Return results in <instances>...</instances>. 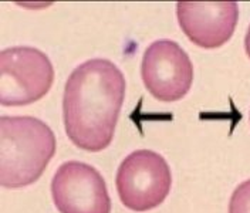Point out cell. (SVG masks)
<instances>
[{
	"label": "cell",
	"mask_w": 250,
	"mask_h": 213,
	"mask_svg": "<svg viewBox=\"0 0 250 213\" xmlns=\"http://www.w3.org/2000/svg\"><path fill=\"white\" fill-rule=\"evenodd\" d=\"M229 213H250V179L234 189L229 203Z\"/></svg>",
	"instance_id": "cell-8"
},
{
	"label": "cell",
	"mask_w": 250,
	"mask_h": 213,
	"mask_svg": "<svg viewBox=\"0 0 250 213\" xmlns=\"http://www.w3.org/2000/svg\"><path fill=\"white\" fill-rule=\"evenodd\" d=\"M56 153L50 127L34 117L0 118V185L23 188L34 183Z\"/></svg>",
	"instance_id": "cell-2"
},
{
	"label": "cell",
	"mask_w": 250,
	"mask_h": 213,
	"mask_svg": "<svg viewBox=\"0 0 250 213\" xmlns=\"http://www.w3.org/2000/svg\"><path fill=\"white\" fill-rule=\"evenodd\" d=\"M176 16L190 42L203 48H216L232 37L239 6L236 1H179Z\"/></svg>",
	"instance_id": "cell-7"
},
{
	"label": "cell",
	"mask_w": 250,
	"mask_h": 213,
	"mask_svg": "<svg viewBox=\"0 0 250 213\" xmlns=\"http://www.w3.org/2000/svg\"><path fill=\"white\" fill-rule=\"evenodd\" d=\"M54 68L46 54L34 47H9L0 53V104L29 106L51 88Z\"/></svg>",
	"instance_id": "cell-3"
},
{
	"label": "cell",
	"mask_w": 250,
	"mask_h": 213,
	"mask_svg": "<svg viewBox=\"0 0 250 213\" xmlns=\"http://www.w3.org/2000/svg\"><path fill=\"white\" fill-rule=\"evenodd\" d=\"M51 195L60 213H111L105 181L84 162L62 164L53 178Z\"/></svg>",
	"instance_id": "cell-6"
},
{
	"label": "cell",
	"mask_w": 250,
	"mask_h": 213,
	"mask_svg": "<svg viewBox=\"0 0 250 213\" xmlns=\"http://www.w3.org/2000/svg\"><path fill=\"white\" fill-rule=\"evenodd\" d=\"M115 183L124 206L135 212H146L159 206L169 195L171 169L162 155L138 149L123 161Z\"/></svg>",
	"instance_id": "cell-4"
},
{
	"label": "cell",
	"mask_w": 250,
	"mask_h": 213,
	"mask_svg": "<svg viewBox=\"0 0 250 213\" xmlns=\"http://www.w3.org/2000/svg\"><path fill=\"white\" fill-rule=\"evenodd\" d=\"M141 76L156 100L171 103L185 97L193 81L187 51L172 40H156L144 53Z\"/></svg>",
	"instance_id": "cell-5"
},
{
	"label": "cell",
	"mask_w": 250,
	"mask_h": 213,
	"mask_svg": "<svg viewBox=\"0 0 250 213\" xmlns=\"http://www.w3.org/2000/svg\"><path fill=\"white\" fill-rule=\"evenodd\" d=\"M245 48H246V53L250 59V26L248 29V33H246V37H245Z\"/></svg>",
	"instance_id": "cell-9"
},
{
	"label": "cell",
	"mask_w": 250,
	"mask_h": 213,
	"mask_svg": "<svg viewBox=\"0 0 250 213\" xmlns=\"http://www.w3.org/2000/svg\"><path fill=\"white\" fill-rule=\"evenodd\" d=\"M125 97L123 71L105 59L80 64L70 74L62 97L65 132L78 148L98 152L114 138Z\"/></svg>",
	"instance_id": "cell-1"
}]
</instances>
